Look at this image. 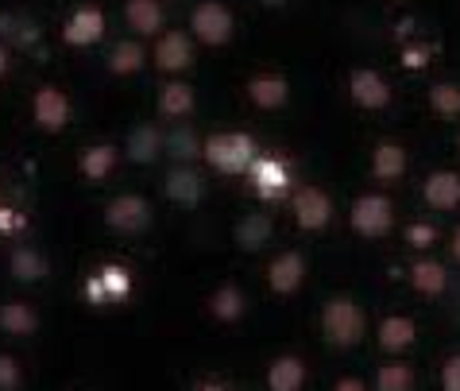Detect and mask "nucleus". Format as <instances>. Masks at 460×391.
<instances>
[{"label":"nucleus","instance_id":"f257e3e1","mask_svg":"<svg viewBox=\"0 0 460 391\" xmlns=\"http://www.w3.org/2000/svg\"><path fill=\"white\" fill-rule=\"evenodd\" d=\"M201 156H206L221 174H244L255 159V144L244 132H217L201 144Z\"/></svg>","mask_w":460,"mask_h":391},{"label":"nucleus","instance_id":"f03ea898","mask_svg":"<svg viewBox=\"0 0 460 391\" xmlns=\"http://www.w3.org/2000/svg\"><path fill=\"white\" fill-rule=\"evenodd\" d=\"M322 333L329 345H341V349L356 345L364 337V310L349 298H333L322 314Z\"/></svg>","mask_w":460,"mask_h":391},{"label":"nucleus","instance_id":"7ed1b4c3","mask_svg":"<svg viewBox=\"0 0 460 391\" xmlns=\"http://www.w3.org/2000/svg\"><path fill=\"white\" fill-rule=\"evenodd\" d=\"M190 31H194V40H201L206 47H221V43L233 40L236 20L221 0H201L194 8V16H190Z\"/></svg>","mask_w":460,"mask_h":391},{"label":"nucleus","instance_id":"20e7f679","mask_svg":"<svg viewBox=\"0 0 460 391\" xmlns=\"http://www.w3.org/2000/svg\"><path fill=\"white\" fill-rule=\"evenodd\" d=\"M349 221H352V229L360 236H383L394 225V209H391V201L383 194H364V198L352 201Z\"/></svg>","mask_w":460,"mask_h":391},{"label":"nucleus","instance_id":"39448f33","mask_svg":"<svg viewBox=\"0 0 460 391\" xmlns=\"http://www.w3.org/2000/svg\"><path fill=\"white\" fill-rule=\"evenodd\" d=\"M294 218H298L302 229H325L329 218H333V201H329L325 191H317V186H302L294 194Z\"/></svg>","mask_w":460,"mask_h":391},{"label":"nucleus","instance_id":"423d86ee","mask_svg":"<svg viewBox=\"0 0 460 391\" xmlns=\"http://www.w3.org/2000/svg\"><path fill=\"white\" fill-rule=\"evenodd\" d=\"M105 218H109V225L117 233H144L147 221H151V209H147V201L139 194H124L117 201H109Z\"/></svg>","mask_w":460,"mask_h":391},{"label":"nucleus","instance_id":"0eeeda50","mask_svg":"<svg viewBox=\"0 0 460 391\" xmlns=\"http://www.w3.org/2000/svg\"><path fill=\"white\" fill-rule=\"evenodd\" d=\"M31 112H35V120H40L43 132H62L70 120V101L62 90H55V85H43V90L35 93Z\"/></svg>","mask_w":460,"mask_h":391},{"label":"nucleus","instance_id":"6e6552de","mask_svg":"<svg viewBox=\"0 0 460 391\" xmlns=\"http://www.w3.org/2000/svg\"><path fill=\"white\" fill-rule=\"evenodd\" d=\"M101 35H105V12L101 8H78L74 16L66 20V28H62V40L70 47H93Z\"/></svg>","mask_w":460,"mask_h":391},{"label":"nucleus","instance_id":"1a4fd4ad","mask_svg":"<svg viewBox=\"0 0 460 391\" xmlns=\"http://www.w3.org/2000/svg\"><path fill=\"white\" fill-rule=\"evenodd\" d=\"M349 93L360 109H383L391 101V85L379 78L376 70H352L349 78Z\"/></svg>","mask_w":460,"mask_h":391},{"label":"nucleus","instance_id":"9d476101","mask_svg":"<svg viewBox=\"0 0 460 391\" xmlns=\"http://www.w3.org/2000/svg\"><path fill=\"white\" fill-rule=\"evenodd\" d=\"M190 62H194V43H190L186 31H167L155 43V67L159 70L174 74V70H186Z\"/></svg>","mask_w":460,"mask_h":391},{"label":"nucleus","instance_id":"9b49d317","mask_svg":"<svg viewBox=\"0 0 460 391\" xmlns=\"http://www.w3.org/2000/svg\"><path fill=\"white\" fill-rule=\"evenodd\" d=\"M248 171H252V182H255V194L260 198H283L287 194L290 174H287V167L279 159H260L255 156Z\"/></svg>","mask_w":460,"mask_h":391},{"label":"nucleus","instance_id":"f8f14e48","mask_svg":"<svg viewBox=\"0 0 460 391\" xmlns=\"http://www.w3.org/2000/svg\"><path fill=\"white\" fill-rule=\"evenodd\" d=\"M271 291L279 295H290V291H298L302 280H305V260H302V252H283L275 263H271Z\"/></svg>","mask_w":460,"mask_h":391},{"label":"nucleus","instance_id":"ddd939ff","mask_svg":"<svg viewBox=\"0 0 460 391\" xmlns=\"http://www.w3.org/2000/svg\"><path fill=\"white\" fill-rule=\"evenodd\" d=\"M287 93H290V85L279 78V74H255V78L248 82V101L252 105H260V109L287 105Z\"/></svg>","mask_w":460,"mask_h":391},{"label":"nucleus","instance_id":"4468645a","mask_svg":"<svg viewBox=\"0 0 460 391\" xmlns=\"http://www.w3.org/2000/svg\"><path fill=\"white\" fill-rule=\"evenodd\" d=\"M418 342V325L411 318H402V314H391V318H383L379 325V345L387 352H402Z\"/></svg>","mask_w":460,"mask_h":391},{"label":"nucleus","instance_id":"2eb2a0df","mask_svg":"<svg viewBox=\"0 0 460 391\" xmlns=\"http://www.w3.org/2000/svg\"><path fill=\"white\" fill-rule=\"evenodd\" d=\"M426 201L433 209H456L460 206V174L453 171H438L426 182Z\"/></svg>","mask_w":460,"mask_h":391},{"label":"nucleus","instance_id":"dca6fc26","mask_svg":"<svg viewBox=\"0 0 460 391\" xmlns=\"http://www.w3.org/2000/svg\"><path fill=\"white\" fill-rule=\"evenodd\" d=\"M305 384V364L298 357H279L267 372V387L271 391H302Z\"/></svg>","mask_w":460,"mask_h":391},{"label":"nucleus","instance_id":"f3484780","mask_svg":"<svg viewBox=\"0 0 460 391\" xmlns=\"http://www.w3.org/2000/svg\"><path fill=\"white\" fill-rule=\"evenodd\" d=\"M402 171H406V151L399 144H379L372 151V174H376L379 182L402 179Z\"/></svg>","mask_w":460,"mask_h":391},{"label":"nucleus","instance_id":"a211bd4d","mask_svg":"<svg viewBox=\"0 0 460 391\" xmlns=\"http://www.w3.org/2000/svg\"><path fill=\"white\" fill-rule=\"evenodd\" d=\"M124 16H128V23H132V31H139V35H155L163 28L159 0H128Z\"/></svg>","mask_w":460,"mask_h":391},{"label":"nucleus","instance_id":"6ab92c4d","mask_svg":"<svg viewBox=\"0 0 460 391\" xmlns=\"http://www.w3.org/2000/svg\"><path fill=\"white\" fill-rule=\"evenodd\" d=\"M190 109H194V90H190L186 82H167L163 85V93H159V112L163 117L178 120V117H186Z\"/></svg>","mask_w":460,"mask_h":391},{"label":"nucleus","instance_id":"aec40b11","mask_svg":"<svg viewBox=\"0 0 460 391\" xmlns=\"http://www.w3.org/2000/svg\"><path fill=\"white\" fill-rule=\"evenodd\" d=\"M117 159H120V151L112 144H97L82 156V174L85 179H109V171L117 167Z\"/></svg>","mask_w":460,"mask_h":391},{"label":"nucleus","instance_id":"412c9836","mask_svg":"<svg viewBox=\"0 0 460 391\" xmlns=\"http://www.w3.org/2000/svg\"><path fill=\"white\" fill-rule=\"evenodd\" d=\"M411 280H414V287H418L421 295H441V291H445V280H449V275H445L441 263L418 260L414 268H411Z\"/></svg>","mask_w":460,"mask_h":391},{"label":"nucleus","instance_id":"4be33fe9","mask_svg":"<svg viewBox=\"0 0 460 391\" xmlns=\"http://www.w3.org/2000/svg\"><path fill=\"white\" fill-rule=\"evenodd\" d=\"M35 325H40V318L31 314V307H23V302H12V307L0 310V330L12 333V337H23L31 333Z\"/></svg>","mask_w":460,"mask_h":391},{"label":"nucleus","instance_id":"5701e85b","mask_svg":"<svg viewBox=\"0 0 460 391\" xmlns=\"http://www.w3.org/2000/svg\"><path fill=\"white\" fill-rule=\"evenodd\" d=\"M12 275L23 280V283H35V280H43L47 275V263H43V256L35 248H16L12 252Z\"/></svg>","mask_w":460,"mask_h":391},{"label":"nucleus","instance_id":"b1692460","mask_svg":"<svg viewBox=\"0 0 460 391\" xmlns=\"http://www.w3.org/2000/svg\"><path fill=\"white\" fill-rule=\"evenodd\" d=\"M429 109L438 112V117H445V120H456L460 117V85H453V82L433 85L429 90Z\"/></svg>","mask_w":460,"mask_h":391},{"label":"nucleus","instance_id":"393cba45","mask_svg":"<svg viewBox=\"0 0 460 391\" xmlns=\"http://www.w3.org/2000/svg\"><path fill=\"white\" fill-rule=\"evenodd\" d=\"M167 194L174 198V201H186V206H194V201L201 198V179L194 171H171V179H167Z\"/></svg>","mask_w":460,"mask_h":391},{"label":"nucleus","instance_id":"a878e982","mask_svg":"<svg viewBox=\"0 0 460 391\" xmlns=\"http://www.w3.org/2000/svg\"><path fill=\"white\" fill-rule=\"evenodd\" d=\"M209 307H213V314H217V318H221V322H236L240 314L248 310V298L240 295L236 287H221V291L213 295V302H209Z\"/></svg>","mask_w":460,"mask_h":391},{"label":"nucleus","instance_id":"bb28decb","mask_svg":"<svg viewBox=\"0 0 460 391\" xmlns=\"http://www.w3.org/2000/svg\"><path fill=\"white\" fill-rule=\"evenodd\" d=\"M144 67V47L139 43H117L109 55V70L112 74H136Z\"/></svg>","mask_w":460,"mask_h":391},{"label":"nucleus","instance_id":"cd10ccee","mask_svg":"<svg viewBox=\"0 0 460 391\" xmlns=\"http://www.w3.org/2000/svg\"><path fill=\"white\" fill-rule=\"evenodd\" d=\"M376 391H414V372L406 364H387L376 376Z\"/></svg>","mask_w":460,"mask_h":391},{"label":"nucleus","instance_id":"c85d7f7f","mask_svg":"<svg viewBox=\"0 0 460 391\" xmlns=\"http://www.w3.org/2000/svg\"><path fill=\"white\" fill-rule=\"evenodd\" d=\"M155 147H159L155 129H136L132 140H128V156H132L136 163H147L151 156H155Z\"/></svg>","mask_w":460,"mask_h":391},{"label":"nucleus","instance_id":"c756f323","mask_svg":"<svg viewBox=\"0 0 460 391\" xmlns=\"http://www.w3.org/2000/svg\"><path fill=\"white\" fill-rule=\"evenodd\" d=\"M0 35H8V40H16L20 47H28L40 40V31H35V23L20 20V16H0Z\"/></svg>","mask_w":460,"mask_h":391},{"label":"nucleus","instance_id":"7c9ffc66","mask_svg":"<svg viewBox=\"0 0 460 391\" xmlns=\"http://www.w3.org/2000/svg\"><path fill=\"white\" fill-rule=\"evenodd\" d=\"M236 236H240V244L260 248V244L267 241V236H271V221H267V218H248V221L236 229Z\"/></svg>","mask_w":460,"mask_h":391},{"label":"nucleus","instance_id":"2f4dec72","mask_svg":"<svg viewBox=\"0 0 460 391\" xmlns=\"http://www.w3.org/2000/svg\"><path fill=\"white\" fill-rule=\"evenodd\" d=\"M101 280V287H105V295H109V302L112 298H124L128 295V287H132V280H128V271L124 268H105L97 275Z\"/></svg>","mask_w":460,"mask_h":391},{"label":"nucleus","instance_id":"473e14b6","mask_svg":"<svg viewBox=\"0 0 460 391\" xmlns=\"http://www.w3.org/2000/svg\"><path fill=\"white\" fill-rule=\"evenodd\" d=\"M20 384H23L20 364L12 360V357H0V391H16Z\"/></svg>","mask_w":460,"mask_h":391},{"label":"nucleus","instance_id":"72a5a7b5","mask_svg":"<svg viewBox=\"0 0 460 391\" xmlns=\"http://www.w3.org/2000/svg\"><path fill=\"white\" fill-rule=\"evenodd\" d=\"M441 387L445 391H460V357H449L441 369Z\"/></svg>","mask_w":460,"mask_h":391},{"label":"nucleus","instance_id":"f704fd0d","mask_svg":"<svg viewBox=\"0 0 460 391\" xmlns=\"http://www.w3.org/2000/svg\"><path fill=\"white\" fill-rule=\"evenodd\" d=\"M171 151H174V156H201V151H198V144L194 140H190V136H182V129H174V136H171Z\"/></svg>","mask_w":460,"mask_h":391},{"label":"nucleus","instance_id":"c9c22d12","mask_svg":"<svg viewBox=\"0 0 460 391\" xmlns=\"http://www.w3.org/2000/svg\"><path fill=\"white\" fill-rule=\"evenodd\" d=\"M429 55H433V47L421 43V47H411V50H406L402 62H406V67H411V70H418V67H426V58H429Z\"/></svg>","mask_w":460,"mask_h":391},{"label":"nucleus","instance_id":"e433bc0d","mask_svg":"<svg viewBox=\"0 0 460 391\" xmlns=\"http://www.w3.org/2000/svg\"><path fill=\"white\" fill-rule=\"evenodd\" d=\"M433 236H438V233H433L429 225H414V229H411V244L414 248H426V244H433Z\"/></svg>","mask_w":460,"mask_h":391},{"label":"nucleus","instance_id":"4c0bfd02","mask_svg":"<svg viewBox=\"0 0 460 391\" xmlns=\"http://www.w3.org/2000/svg\"><path fill=\"white\" fill-rule=\"evenodd\" d=\"M0 229L16 233V229H23V218H20V213H12V209H0Z\"/></svg>","mask_w":460,"mask_h":391},{"label":"nucleus","instance_id":"58836bf2","mask_svg":"<svg viewBox=\"0 0 460 391\" xmlns=\"http://www.w3.org/2000/svg\"><path fill=\"white\" fill-rule=\"evenodd\" d=\"M85 295L93 298V302H109V295H105V287H101V280H97V275H93V280L85 283Z\"/></svg>","mask_w":460,"mask_h":391},{"label":"nucleus","instance_id":"ea45409f","mask_svg":"<svg viewBox=\"0 0 460 391\" xmlns=\"http://www.w3.org/2000/svg\"><path fill=\"white\" fill-rule=\"evenodd\" d=\"M337 391H367V387H364V380H356V376H344L337 384Z\"/></svg>","mask_w":460,"mask_h":391},{"label":"nucleus","instance_id":"a19ab883","mask_svg":"<svg viewBox=\"0 0 460 391\" xmlns=\"http://www.w3.org/2000/svg\"><path fill=\"white\" fill-rule=\"evenodd\" d=\"M4 70H8V50L0 47V78H4Z\"/></svg>","mask_w":460,"mask_h":391},{"label":"nucleus","instance_id":"79ce46f5","mask_svg":"<svg viewBox=\"0 0 460 391\" xmlns=\"http://www.w3.org/2000/svg\"><path fill=\"white\" fill-rule=\"evenodd\" d=\"M453 256H456V260H460V229H456V233H453Z\"/></svg>","mask_w":460,"mask_h":391},{"label":"nucleus","instance_id":"37998d69","mask_svg":"<svg viewBox=\"0 0 460 391\" xmlns=\"http://www.w3.org/2000/svg\"><path fill=\"white\" fill-rule=\"evenodd\" d=\"M263 4H283V0H263Z\"/></svg>","mask_w":460,"mask_h":391},{"label":"nucleus","instance_id":"c03bdc74","mask_svg":"<svg viewBox=\"0 0 460 391\" xmlns=\"http://www.w3.org/2000/svg\"><path fill=\"white\" fill-rule=\"evenodd\" d=\"M201 391H225V387H201Z\"/></svg>","mask_w":460,"mask_h":391}]
</instances>
